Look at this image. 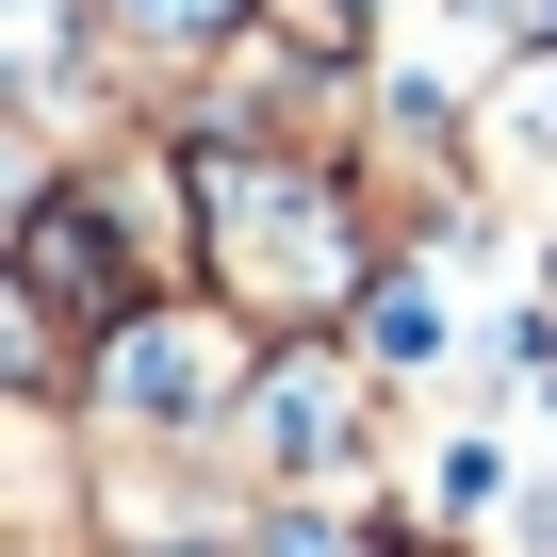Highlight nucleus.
<instances>
[{
	"label": "nucleus",
	"instance_id": "obj_1",
	"mask_svg": "<svg viewBox=\"0 0 557 557\" xmlns=\"http://www.w3.org/2000/svg\"><path fill=\"white\" fill-rule=\"evenodd\" d=\"M377 262L394 230L345 181V148H197V296H230L262 345H329Z\"/></svg>",
	"mask_w": 557,
	"mask_h": 557
},
{
	"label": "nucleus",
	"instance_id": "obj_6",
	"mask_svg": "<svg viewBox=\"0 0 557 557\" xmlns=\"http://www.w3.org/2000/svg\"><path fill=\"white\" fill-rule=\"evenodd\" d=\"M475 181H492V213L557 230V50H492V83H475Z\"/></svg>",
	"mask_w": 557,
	"mask_h": 557
},
{
	"label": "nucleus",
	"instance_id": "obj_10",
	"mask_svg": "<svg viewBox=\"0 0 557 557\" xmlns=\"http://www.w3.org/2000/svg\"><path fill=\"white\" fill-rule=\"evenodd\" d=\"M377 557H492V541H459V524H377Z\"/></svg>",
	"mask_w": 557,
	"mask_h": 557
},
{
	"label": "nucleus",
	"instance_id": "obj_4",
	"mask_svg": "<svg viewBox=\"0 0 557 557\" xmlns=\"http://www.w3.org/2000/svg\"><path fill=\"white\" fill-rule=\"evenodd\" d=\"M0 262H17V278H34V296L66 312V345H99V329H115L132 296H164V278L132 262V230H115V213H99L83 181H50V197L17 213V246H0Z\"/></svg>",
	"mask_w": 557,
	"mask_h": 557
},
{
	"label": "nucleus",
	"instance_id": "obj_5",
	"mask_svg": "<svg viewBox=\"0 0 557 557\" xmlns=\"http://www.w3.org/2000/svg\"><path fill=\"white\" fill-rule=\"evenodd\" d=\"M345 345L377 361V394H443L459 377V262H426V246H394L377 278H361V312H345Z\"/></svg>",
	"mask_w": 557,
	"mask_h": 557
},
{
	"label": "nucleus",
	"instance_id": "obj_3",
	"mask_svg": "<svg viewBox=\"0 0 557 557\" xmlns=\"http://www.w3.org/2000/svg\"><path fill=\"white\" fill-rule=\"evenodd\" d=\"M246 377H262V329L197 278H164L66 361V410H83V443H230Z\"/></svg>",
	"mask_w": 557,
	"mask_h": 557
},
{
	"label": "nucleus",
	"instance_id": "obj_2",
	"mask_svg": "<svg viewBox=\"0 0 557 557\" xmlns=\"http://www.w3.org/2000/svg\"><path fill=\"white\" fill-rule=\"evenodd\" d=\"M394 443H410V394H377V361L329 329V345H262V377H246V410H230V475H246V508L262 492H312V508H377L394 492Z\"/></svg>",
	"mask_w": 557,
	"mask_h": 557
},
{
	"label": "nucleus",
	"instance_id": "obj_9",
	"mask_svg": "<svg viewBox=\"0 0 557 557\" xmlns=\"http://www.w3.org/2000/svg\"><path fill=\"white\" fill-rule=\"evenodd\" d=\"M262 34H296V50H329V66H377L394 50V0H246Z\"/></svg>",
	"mask_w": 557,
	"mask_h": 557
},
{
	"label": "nucleus",
	"instance_id": "obj_12",
	"mask_svg": "<svg viewBox=\"0 0 557 557\" xmlns=\"http://www.w3.org/2000/svg\"><path fill=\"white\" fill-rule=\"evenodd\" d=\"M0 34H50V0H0Z\"/></svg>",
	"mask_w": 557,
	"mask_h": 557
},
{
	"label": "nucleus",
	"instance_id": "obj_11",
	"mask_svg": "<svg viewBox=\"0 0 557 557\" xmlns=\"http://www.w3.org/2000/svg\"><path fill=\"white\" fill-rule=\"evenodd\" d=\"M115 557H246V524H230V541H115Z\"/></svg>",
	"mask_w": 557,
	"mask_h": 557
},
{
	"label": "nucleus",
	"instance_id": "obj_8",
	"mask_svg": "<svg viewBox=\"0 0 557 557\" xmlns=\"http://www.w3.org/2000/svg\"><path fill=\"white\" fill-rule=\"evenodd\" d=\"M246 557H377V508H312V492H262Z\"/></svg>",
	"mask_w": 557,
	"mask_h": 557
},
{
	"label": "nucleus",
	"instance_id": "obj_7",
	"mask_svg": "<svg viewBox=\"0 0 557 557\" xmlns=\"http://www.w3.org/2000/svg\"><path fill=\"white\" fill-rule=\"evenodd\" d=\"M66 361H83V345H66V312L34 296L17 262H0V410H66Z\"/></svg>",
	"mask_w": 557,
	"mask_h": 557
}]
</instances>
